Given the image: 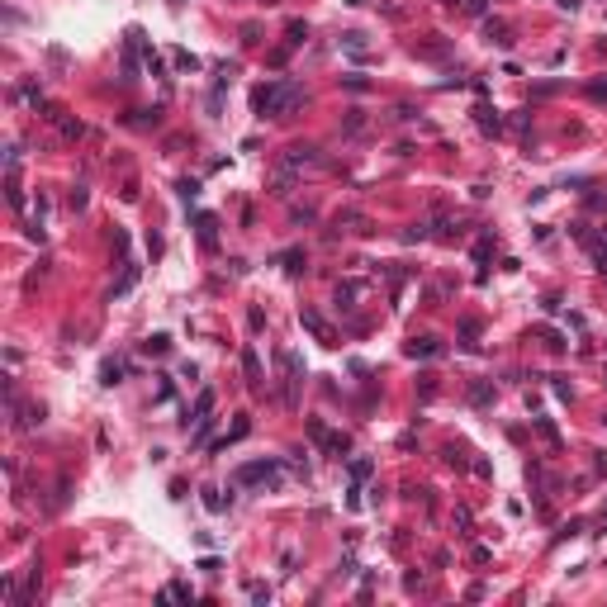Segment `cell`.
<instances>
[{
    "mask_svg": "<svg viewBox=\"0 0 607 607\" xmlns=\"http://www.w3.org/2000/svg\"><path fill=\"white\" fill-rule=\"evenodd\" d=\"M238 484H275L280 480V465L275 461H247V465H238V475H233Z\"/></svg>",
    "mask_w": 607,
    "mask_h": 607,
    "instance_id": "obj_3",
    "label": "cell"
},
{
    "mask_svg": "<svg viewBox=\"0 0 607 607\" xmlns=\"http://www.w3.org/2000/svg\"><path fill=\"white\" fill-rule=\"evenodd\" d=\"M366 475H370V461H352V480L361 484V480H366Z\"/></svg>",
    "mask_w": 607,
    "mask_h": 607,
    "instance_id": "obj_15",
    "label": "cell"
},
{
    "mask_svg": "<svg viewBox=\"0 0 607 607\" xmlns=\"http://www.w3.org/2000/svg\"><path fill=\"white\" fill-rule=\"evenodd\" d=\"M465 10H470V15H484L489 5H484V0H465Z\"/></svg>",
    "mask_w": 607,
    "mask_h": 607,
    "instance_id": "obj_17",
    "label": "cell"
},
{
    "mask_svg": "<svg viewBox=\"0 0 607 607\" xmlns=\"http://www.w3.org/2000/svg\"><path fill=\"white\" fill-rule=\"evenodd\" d=\"M589 91H593V96H607V81H593Z\"/></svg>",
    "mask_w": 607,
    "mask_h": 607,
    "instance_id": "obj_18",
    "label": "cell"
},
{
    "mask_svg": "<svg viewBox=\"0 0 607 607\" xmlns=\"http://www.w3.org/2000/svg\"><path fill=\"white\" fill-rule=\"evenodd\" d=\"M437 352H441V342H437V337H413V342H408V356H413V361H417V356L427 361V356H437Z\"/></svg>",
    "mask_w": 607,
    "mask_h": 607,
    "instance_id": "obj_5",
    "label": "cell"
},
{
    "mask_svg": "<svg viewBox=\"0 0 607 607\" xmlns=\"http://www.w3.org/2000/svg\"><path fill=\"white\" fill-rule=\"evenodd\" d=\"M275 361H280V375H285V389H280V399H285V408H299V380H304L299 356H294V352H280Z\"/></svg>",
    "mask_w": 607,
    "mask_h": 607,
    "instance_id": "obj_2",
    "label": "cell"
},
{
    "mask_svg": "<svg viewBox=\"0 0 607 607\" xmlns=\"http://www.w3.org/2000/svg\"><path fill=\"white\" fill-rule=\"evenodd\" d=\"M470 399H475V403H489V399H494V389H489V384H470Z\"/></svg>",
    "mask_w": 607,
    "mask_h": 607,
    "instance_id": "obj_11",
    "label": "cell"
},
{
    "mask_svg": "<svg viewBox=\"0 0 607 607\" xmlns=\"http://www.w3.org/2000/svg\"><path fill=\"white\" fill-rule=\"evenodd\" d=\"M242 370H247V384L261 394V361H256V352H242Z\"/></svg>",
    "mask_w": 607,
    "mask_h": 607,
    "instance_id": "obj_7",
    "label": "cell"
},
{
    "mask_svg": "<svg viewBox=\"0 0 607 607\" xmlns=\"http://www.w3.org/2000/svg\"><path fill=\"white\" fill-rule=\"evenodd\" d=\"M489 38H494V43H512V38H508V29H503V24H489Z\"/></svg>",
    "mask_w": 607,
    "mask_h": 607,
    "instance_id": "obj_16",
    "label": "cell"
},
{
    "mask_svg": "<svg viewBox=\"0 0 607 607\" xmlns=\"http://www.w3.org/2000/svg\"><path fill=\"white\" fill-rule=\"evenodd\" d=\"M133 280H138V266H128V271H124V280H119V285H114V294H124V289H128V285H133Z\"/></svg>",
    "mask_w": 607,
    "mask_h": 607,
    "instance_id": "obj_13",
    "label": "cell"
},
{
    "mask_svg": "<svg viewBox=\"0 0 607 607\" xmlns=\"http://www.w3.org/2000/svg\"><path fill=\"white\" fill-rule=\"evenodd\" d=\"M247 593H252L256 603H271V589H266V584H247Z\"/></svg>",
    "mask_w": 607,
    "mask_h": 607,
    "instance_id": "obj_12",
    "label": "cell"
},
{
    "mask_svg": "<svg viewBox=\"0 0 607 607\" xmlns=\"http://www.w3.org/2000/svg\"><path fill=\"white\" fill-rule=\"evenodd\" d=\"M209 413H214V389H204V394L195 399V408H190V417H185V422H204Z\"/></svg>",
    "mask_w": 607,
    "mask_h": 607,
    "instance_id": "obj_6",
    "label": "cell"
},
{
    "mask_svg": "<svg viewBox=\"0 0 607 607\" xmlns=\"http://www.w3.org/2000/svg\"><path fill=\"white\" fill-rule=\"evenodd\" d=\"M161 603H195L190 584H166V589H161Z\"/></svg>",
    "mask_w": 607,
    "mask_h": 607,
    "instance_id": "obj_8",
    "label": "cell"
},
{
    "mask_svg": "<svg viewBox=\"0 0 607 607\" xmlns=\"http://www.w3.org/2000/svg\"><path fill=\"white\" fill-rule=\"evenodd\" d=\"M119 375H124V366H119V361H110V366H105V384H119Z\"/></svg>",
    "mask_w": 607,
    "mask_h": 607,
    "instance_id": "obj_14",
    "label": "cell"
},
{
    "mask_svg": "<svg viewBox=\"0 0 607 607\" xmlns=\"http://www.w3.org/2000/svg\"><path fill=\"white\" fill-rule=\"evenodd\" d=\"M318 161V147H289V157H285V171H299V166H313Z\"/></svg>",
    "mask_w": 607,
    "mask_h": 607,
    "instance_id": "obj_4",
    "label": "cell"
},
{
    "mask_svg": "<svg viewBox=\"0 0 607 607\" xmlns=\"http://www.w3.org/2000/svg\"><path fill=\"white\" fill-rule=\"evenodd\" d=\"M299 100H304V91L294 86V81H271V86H261V91L252 96V105H256V114H261V119H266V114H271V119H280V114H289Z\"/></svg>",
    "mask_w": 607,
    "mask_h": 607,
    "instance_id": "obj_1",
    "label": "cell"
},
{
    "mask_svg": "<svg viewBox=\"0 0 607 607\" xmlns=\"http://www.w3.org/2000/svg\"><path fill=\"white\" fill-rule=\"evenodd\" d=\"M475 114H480V128H484V133H498V128H503V119H498V114L489 110V105H480Z\"/></svg>",
    "mask_w": 607,
    "mask_h": 607,
    "instance_id": "obj_9",
    "label": "cell"
},
{
    "mask_svg": "<svg viewBox=\"0 0 607 607\" xmlns=\"http://www.w3.org/2000/svg\"><path fill=\"white\" fill-rule=\"evenodd\" d=\"M247 432H252V422H247V417H238V422H233V427H228V437L224 441H219V451L228 446V441H242V437H247Z\"/></svg>",
    "mask_w": 607,
    "mask_h": 607,
    "instance_id": "obj_10",
    "label": "cell"
}]
</instances>
